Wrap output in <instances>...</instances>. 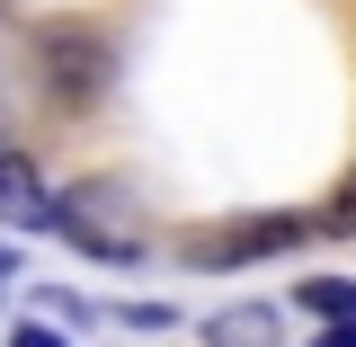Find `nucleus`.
Masks as SVG:
<instances>
[{"instance_id":"nucleus-1","label":"nucleus","mask_w":356,"mask_h":347,"mask_svg":"<svg viewBox=\"0 0 356 347\" xmlns=\"http://www.w3.org/2000/svg\"><path fill=\"white\" fill-rule=\"evenodd\" d=\"M36 81L54 107H98L116 89V45L98 27H44L36 36Z\"/></svg>"},{"instance_id":"nucleus-2","label":"nucleus","mask_w":356,"mask_h":347,"mask_svg":"<svg viewBox=\"0 0 356 347\" xmlns=\"http://www.w3.org/2000/svg\"><path fill=\"white\" fill-rule=\"evenodd\" d=\"M312 223L303 214H250V223H232L222 241H196L187 250V267H250V259H276V250H294Z\"/></svg>"},{"instance_id":"nucleus-3","label":"nucleus","mask_w":356,"mask_h":347,"mask_svg":"<svg viewBox=\"0 0 356 347\" xmlns=\"http://www.w3.org/2000/svg\"><path fill=\"white\" fill-rule=\"evenodd\" d=\"M0 223H18V232H63V196H44V178L18 161V152H0Z\"/></svg>"},{"instance_id":"nucleus-4","label":"nucleus","mask_w":356,"mask_h":347,"mask_svg":"<svg viewBox=\"0 0 356 347\" xmlns=\"http://www.w3.org/2000/svg\"><path fill=\"white\" fill-rule=\"evenodd\" d=\"M285 339V303H232L205 321V347H276Z\"/></svg>"},{"instance_id":"nucleus-5","label":"nucleus","mask_w":356,"mask_h":347,"mask_svg":"<svg viewBox=\"0 0 356 347\" xmlns=\"http://www.w3.org/2000/svg\"><path fill=\"white\" fill-rule=\"evenodd\" d=\"M294 303H303L312 321H348V312H356V285H339V276H312Z\"/></svg>"},{"instance_id":"nucleus-6","label":"nucleus","mask_w":356,"mask_h":347,"mask_svg":"<svg viewBox=\"0 0 356 347\" xmlns=\"http://www.w3.org/2000/svg\"><path fill=\"white\" fill-rule=\"evenodd\" d=\"M9 347H72V339H63V330H36V321H27V330H9Z\"/></svg>"},{"instance_id":"nucleus-7","label":"nucleus","mask_w":356,"mask_h":347,"mask_svg":"<svg viewBox=\"0 0 356 347\" xmlns=\"http://www.w3.org/2000/svg\"><path fill=\"white\" fill-rule=\"evenodd\" d=\"M330 223H339V232H356V178L339 187V196H330Z\"/></svg>"},{"instance_id":"nucleus-8","label":"nucleus","mask_w":356,"mask_h":347,"mask_svg":"<svg viewBox=\"0 0 356 347\" xmlns=\"http://www.w3.org/2000/svg\"><path fill=\"white\" fill-rule=\"evenodd\" d=\"M312 347H356V330H339V321H330V330H321Z\"/></svg>"},{"instance_id":"nucleus-9","label":"nucleus","mask_w":356,"mask_h":347,"mask_svg":"<svg viewBox=\"0 0 356 347\" xmlns=\"http://www.w3.org/2000/svg\"><path fill=\"white\" fill-rule=\"evenodd\" d=\"M0 285H9V250H0Z\"/></svg>"},{"instance_id":"nucleus-10","label":"nucleus","mask_w":356,"mask_h":347,"mask_svg":"<svg viewBox=\"0 0 356 347\" xmlns=\"http://www.w3.org/2000/svg\"><path fill=\"white\" fill-rule=\"evenodd\" d=\"M339 330H356V312H348V321H339Z\"/></svg>"}]
</instances>
